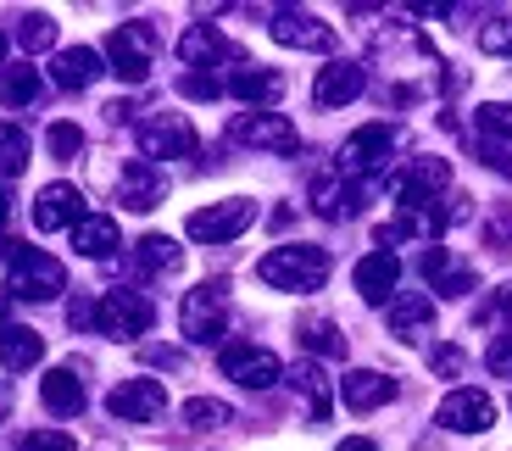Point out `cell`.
I'll return each mask as SVG.
<instances>
[{"mask_svg": "<svg viewBox=\"0 0 512 451\" xmlns=\"http://www.w3.org/2000/svg\"><path fill=\"white\" fill-rule=\"evenodd\" d=\"M396 379L379 374V368H351L346 379H340V396H346L351 413H373V407H390L396 401Z\"/></svg>", "mask_w": 512, "mask_h": 451, "instance_id": "19", "label": "cell"}, {"mask_svg": "<svg viewBox=\"0 0 512 451\" xmlns=\"http://www.w3.org/2000/svg\"><path fill=\"white\" fill-rule=\"evenodd\" d=\"M17 451H78V440L62 435V429H34V435H23Z\"/></svg>", "mask_w": 512, "mask_h": 451, "instance_id": "40", "label": "cell"}, {"mask_svg": "<svg viewBox=\"0 0 512 451\" xmlns=\"http://www.w3.org/2000/svg\"><path fill=\"white\" fill-rule=\"evenodd\" d=\"M0 95L12 106H34L39 101V73L34 67H6V73H0Z\"/></svg>", "mask_w": 512, "mask_h": 451, "instance_id": "34", "label": "cell"}, {"mask_svg": "<svg viewBox=\"0 0 512 451\" xmlns=\"http://www.w3.org/2000/svg\"><path fill=\"white\" fill-rule=\"evenodd\" d=\"M6 212H12V195L0 190V223H6Z\"/></svg>", "mask_w": 512, "mask_h": 451, "instance_id": "45", "label": "cell"}, {"mask_svg": "<svg viewBox=\"0 0 512 451\" xmlns=\"http://www.w3.org/2000/svg\"><path fill=\"white\" fill-rule=\"evenodd\" d=\"M295 329H301V346L307 351H318V357H346V335L329 318H301Z\"/></svg>", "mask_w": 512, "mask_h": 451, "instance_id": "31", "label": "cell"}, {"mask_svg": "<svg viewBox=\"0 0 512 451\" xmlns=\"http://www.w3.org/2000/svg\"><path fill=\"white\" fill-rule=\"evenodd\" d=\"M362 90H368L362 62H329L318 73V84H312V101H318V106H351Z\"/></svg>", "mask_w": 512, "mask_h": 451, "instance_id": "20", "label": "cell"}, {"mask_svg": "<svg viewBox=\"0 0 512 451\" xmlns=\"http://www.w3.org/2000/svg\"><path fill=\"white\" fill-rule=\"evenodd\" d=\"M351 284H357V296H362V301L384 307V301L396 296V284H401V257H396V251H373V257L357 262Z\"/></svg>", "mask_w": 512, "mask_h": 451, "instance_id": "18", "label": "cell"}, {"mask_svg": "<svg viewBox=\"0 0 512 451\" xmlns=\"http://www.w3.org/2000/svg\"><path fill=\"white\" fill-rule=\"evenodd\" d=\"M39 357H45V335H34V329H23V323H0V368L23 374V368H34Z\"/></svg>", "mask_w": 512, "mask_h": 451, "instance_id": "25", "label": "cell"}, {"mask_svg": "<svg viewBox=\"0 0 512 451\" xmlns=\"http://www.w3.org/2000/svg\"><path fill=\"white\" fill-rule=\"evenodd\" d=\"M28 168V134L17 123H0V179H17Z\"/></svg>", "mask_w": 512, "mask_h": 451, "instance_id": "32", "label": "cell"}, {"mask_svg": "<svg viewBox=\"0 0 512 451\" xmlns=\"http://www.w3.org/2000/svg\"><path fill=\"white\" fill-rule=\"evenodd\" d=\"M429 368H435L440 379H457L462 368H468V357H462V346H435L429 351Z\"/></svg>", "mask_w": 512, "mask_h": 451, "instance_id": "41", "label": "cell"}, {"mask_svg": "<svg viewBox=\"0 0 512 451\" xmlns=\"http://www.w3.org/2000/svg\"><path fill=\"white\" fill-rule=\"evenodd\" d=\"M184 251L179 240H167V234H145L140 245H134V268L140 273H179Z\"/></svg>", "mask_w": 512, "mask_h": 451, "instance_id": "30", "label": "cell"}, {"mask_svg": "<svg viewBox=\"0 0 512 451\" xmlns=\"http://www.w3.org/2000/svg\"><path fill=\"white\" fill-rule=\"evenodd\" d=\"M229 407H223V401H212V396H190V401H184V424H190V429H223V424H229Z\"/></svg>", "mask_w": 512, "mask_h": 451, "instance_id": "35", "label": "cell"}, {"mask_svg": "<svg viewBox=\"0 0 512 451\" xmlns=\"http://www.w3.org/2000/svg\"><path fill=\"white\" fill-rule=\"evenodd\" d=\"M101 73H106L101 51H90V45H67V51L56 56V67H51V78L62 84V90H90Z\"/></svg>", "mask_w": 512, "mask_h": 451, "instance_id": "24", "label": "cell"}, {"mask_svg": "<svg viewBox=\"0 0 512 451\" xmlns=\"http://www.w3.org/2000/svg\"><path fill=\"white\" fill-rule=\"evenodd\" d=\"M390 156H396V129L390 123H368V129H357L346 145H340V162H334V173H346V179H373V173L390 168Z\"/></svg>", "mask_w": 512, "mask_h": 451, "instance_id": "4", "label": "cell"}, {"mask_svg": "<svg viewBox=\"0 0 512 451\" xmlns=\"http://www.w3.org/2000/svg\"><path fill=\"white\" fill-rule=\"evenodd\" d=\"M39 401H45L56 418H78L84 413V379H78L73 368H51V374L39 379Z\"/></svg>", "mask_w": 512, "mask_h": 451, "instance_id": "23", "label": "cell"}, {"mask_svg": "<svg viewBox=\"0 0 512 451\" xmlns=\"http://www.w3.org/2000/svg\"><path fill=\"white\" fill-rule=\"evenodd\" d=\"M229 140L251 145V151H273V156L301 151V134H295V123L284 112H240L229 123Z\"/></svg>", "mask_w": 512, "mask_h": 451, "instance_id": "8", "label": "cell"}, {"mask_svg": "<svg viewBox=\"0 0 512 451\" xmlns=\"http://www.w3.org/2000/svg\"><path fill=\"white\" fill-rule=\"evenodd\" d=\"M256 279L284 290V296H307L329 279V251L323 245H273L268 257L256 262Z\"/></svg>", "mask_w": 512, "mask_h": 451, "instance_id": "1", "label": "cell"}, {"mask_svg": "<svg viewBox=\"0 0 512 451\" xmlns=\"http://www.w3.org/2000/svg\"><path fill=\"white\" fill-rule=\"evenodd\" d=\"M67 318H73V329H90V323H95V301H73Z\"/></svg>", "mask_w": 512, "mask_h": 451, "instance_id": "43", "label": "cell"}, {"mask_svg": "<svg viewBox=\"0 0 512 451\" xmlns=\"http://www.w3.org/2000/svg\"><path fill=\"white\" fill-rule=\"evenodd\" d=\"M312 207H318L323 218H357V212L368 207V190H362L357 179H346V173H318V179H312Z\"/></svg>", "mask_w": 512, "mask_h": 451, "instance_id": "16", "label": "cell"}, {"mask_svg": "<svg viewBox=\"0 0 512 451\" xmlns=\"http://www.w3.org/2000/svg\"><path fill=\"white\" fill-rule=\"evenodd\" d=\"M284 379H290L295 396L307 401V413L323 424V418H329V374H323L318 362L307 357V362H295V368H284Z\"/></svg>", "mask_w": 512, "mask_h": 451, "instance_id": "28", "label": "cell"}, {"mask_svg": "<svg viewBox=\"0 0 512 451\" xmlns=\"http://www.w3.org/2000/svg\"><path fill=\"white\" fill-rule=\"evenodd\" d=\"M234 56H240V51H234L218 28H206V23H195V28H184V34H179V62H190L195 73L212 67V62H234Z\"/></svg>", "mask_w": 512, "mask_h": 451, "instance_id": "22", "label": "cell"}, {"mask_svg": "<svg viewBox=\"0 0 512 451\" xmlns=\"http://www.w3.org/2000/svg\"><path fill=\"white\" fill-rule=\"evenodd\" d=\"M17 45H23V51H51V45H56V23L45 12H23V17H17Z\"/></svg>", "mask_w": 512, "mask_h": 451, "instance_id": "33", "label": "cell"}, {"mask_svg": "<svg viewBox=\"0 0 512 451\" xmlns=\"http://www.w3.org/2000/svg\"><path fill=\"white\" fill-rule=\"evenodd\" d=\"M6 290H12L17 301H56L67 290V268L51 251H34V245H28L23 257L12 262V273H6Z\"/></svg>", "mask_w": 512, "mask_h": 451, "instance_id": "5", "label": "cell"}, {"mask_svg": "<svg viewBox=\"0 0 512 451\" xmlns=\"http://www.w3.org/2000/svg\"><path fill=\"white\" fill-rule=\"evenodd\" d=\"M251 223H256V201L251 195H229V201H212V207L190 212L184 234H190L195 245H229V240H240Z\"/></svg>", "mask_w": 512, "mask_h": 451, "instance_id": "3", "label": "cell"}, {"mask_svg": "<svg viewBox=\"0 0 512 451\" xmlns=\"http://www.w3.org/2000/svg\"><path fill=\"white\" fill-rule=\"evenodd\" d=\"M268 28H273L279 45H290V51H334V28L323 23V17H312V12H295V6L273 12Z\"/></svg>", "mask_w": 512, "mask_h": 451, "instance_id": "14", "label": "cell"}, {"mask_svg": "<svg viewBox=\"0 0 512 451\" xmlns=\"http://www.w3.org/2000/svg\"><path fill=\"white\" fill-rule=\"evenodd\" d=\"M223 90H229L234 101H245V106L262 112V106H273L284 95V78L273 73V67H234V73L223 78Z\"/></svg>", "mask_w": 512, "mask_h": 451, "instance_id": "21", "label": "cell"}, {"mask_svg": "<svg viewBox=\"0 0 512 451\" xmlns=\"http://www.w3.org/2000/svg\"><path fill=\"white\" fill-rule=\"evenodd\" d=\"M0 62H6V34H0Z\"/></svg>", "mask_w": 512, "mask_h": 451, "instance_id": "46", "label": "cell"}, {"mask_svg": "<svg viewBox=\"0 0 512 451\" xmlns=\"http://www.w3.org/2000/svg\"><path fill=\"white\" fill-rule=\"evenodd\" d=\"M429 323H435V296L407 290V296L390 301V335H396V340H418Z\"/></svg>", "mask_w": 512, "mask_h": 451, "instance_id": "26", "label": "cell"}, {"mask_svg": "<svg viewBox=\"0 0 512 451\" xmlns=\"http://www.w3.org/2000/svg\"><path fill=\"white\" fill-rule=\"evenodd\" d=\"M151 56H156V28L151 23H123L106 34V62L123 84H140L151 73Z\"/></svg>", "mask_w": 512, "mask_h": 451, "instance_id": "7", "label": "cell"}, {"mask_svg": "<svg viewBox=\"0 0 512 451\" xmlns=\"http://www.w3.org/2000/svg\"><path fill=\"white\" fill-rule=\"evenodd\" d=\"M423 279L435 284L440 296H468V290L479 284V273L474 268H457L440 245H429V251H423Z\"/></svg>", "mask_w": 512, "mask_h": 451, "instance_id": "27", "label": "cell"}, {"mask_svg": "<svg viewBox=\"0 0 512 451\" xmlns=\"http://www.w3.org/2000/svg\"><path fill=\"white\" fill-rule=\"evenodd\" d=\"M451 184V162L446 156H418L407 173L396 179V201L401 207H435V195Z\"/></svg>", "mask_w": 512, "mask_h": 451, "instance_id": "13", "label": "cell"}, {"mask_svg": "<svg viewBox=\"0 0 512 451\" xmlns=\"http://www.w3.org/2000/svg\"><path fill=\"white\" fill-rule=\"evenodd\" d=\"M485 362H490V374L496 379H512V335H501L496 346L485 351Z\"/></svg>", "mask_w": 512, "mask_h": 451, "instance_id": "42", "label": "cell"}, {"mask_svg": "<svg viewBox=\"0 0 512 451\" xmlns=\"http://www.w3.org/2000/svg\"><path fill=\"white\" fill-rule=\"evenodd\" d=\"M73 251L78 257H95V262L112 257L117 251V223L106 218V212H84V223L73 229Z\"/></svg>", "mask_w": 512, "mask_h": 451, "instance_id": "29", "label": "cell"}, {"mask_svg": "<svg viewBox=\"0 0 512 451\" xmlns=\"http://www.w3.org/2000/svg\"><path fill=\"white\" fill-rule=\"evenodd\" d=\"M218 368L234 379V385H245V390H268V385H279L284 379V362L273 357L268 346H223V357H218Z\"/></svg>", "mask_w": 512, "mask_h": 451, "instance_id": "9", "label": "cell"}, {"mask_svg": "<svg viewBox=\"0 0 512 451\" xmlns=\"http://www.w3.org/2000/svg\"><path fill=\"white\" fill-rule=\"evenodd\" d=\"M45 145H51L56 162H73V156L84 151V129H78V123H51V129H45Z\"/></svg>", "mask_w": 512, "mask_h": 451, "instance_id": "37", "label": "cell"}, {"mask_svg": "<svg viewBox=\"0 0 512 451\" xmlns=\"http://www.w3.org/2000/svg\"><path fill=\"white\" fill-rule=\"evenodd\" d=\"M179 95H190V101H218V95H223V78H212V73H184V78H179Z\"/></svg>", "mask_w": 512, "mask_h": 451, "instance_id": "39", "label": "cell"}, {"mask_svg": "<svg viewBox=\"0 0 512 451\" xmlns=\"http://www.w3.org/2000/svg\"><path fill=\"white\" fill-rule=\"evenodd\" d=\"M440 429H451V435H485L490 424H496V401L485 396V390H474V385H462V390H451L446 401H440Z\"/></svg>", "mask_w": 512, "mask_h": 451, "instance_id": "11", "label": "cell"}, {"mask_svg": "<svg viewBox=\"0 0 512 451\" xmlns=\"http://www.w3.org/2000/svg\"><path fill=\"white\" fill-rule=\"evenodd\" d=\"M179 329H184L190 346H218L223 329H229V284L223 279L195 284L190 296H184V307H179Z\"/></svg>", "mask_w": 512, "mask_h": 451, "instance_id": "2", "label": "cell"}, {"mask_svg": "<svg viewBox=\"0 0 512 451\" xmlns=\"http://www.w3.org/2000/svg\"><path fill=\"white\" fill-rule=\"evenodd\" d=\"M479 134H490V140H512V101H485L474 112Z\"/></svg>", "mask_w": 512, "mask_h": 451, "instance_id": "36", "label": "cell"}, {"mask_svg": "<svg viewBox=\"0 0 512 451\" xmlns=\"http://www.w3.org/2000/svg\"><path fill=\"white\" fill-rule=\"evenodd\" d=\"M140 151L151 162H167V156H190L195 151V123L184 112H156L140 123Z\"/></svg>", "mask_w": 512, "mask_h": 451, "instance_id": "10", "label": "cell"}, {"mask_svg": "<svg viewBox=\"0 0 512 451\" xmlns=\"http://www.w3.org/2000/svg\"><path fill=\"white\" fill-rule=\"evenodd\" d=\"M334 451H379V446H373V440H362V435H351V440H340Z\"/></svg>", "mask_w": 512, "mask_h": 451, "instance_id": "44", "label": "cell"}, {"mask_svg": "<svg viewBox=\"0 0 512 451\" xmlns=\"http://www.w3.org/2000/svg\"><path fill=\"white\" fill-rule=\"evenodd\" d=\"M117 201H123L128 212H151L167 201V173L156 168V162H128L123 179H117Z\"/></svg>", "mask_w": 512, "mask_h": 451, "instance_id": "15", "label": "cell"}, {"mask_svg": "<svg viewBox=\"0 0 512 451\" xmlns=\"http://www.w3.org/2000/svg\"><path fill=\"white\" fill-rule=\"evenodd\" d=\"M106 413L123 418V424H151L167 413V390L162 379H123V385L106 396Z\"/></svg>", "mask_w": 512, "mask_h": 451, "instance_id": "12", "label": "cell"}, {"mask_svg": "<svg viewBox=\"0 0 512 451\" xmlns=\"http://www.w3.org/2000/svg\"><path fill=\"white\" fill-rule=\"evenodd\" d=\"M34 223L45 234L78 229V223H84V195H78L73 184H45V190L34 195Z\"/></svg>", "mask_w": 512, "mask_h": 451, "instance_id": "17", "label": "cell"}, {"mask_svg": "<svg viewBox=\"0 0 512 451\" xmlns=\"http://www.w3.org/2000/svg\"><path fill=\"white\" fill-rule=\"evenodd\" d=\"M479 51H490V56H512V12H507V17H490V23L479 28Z\"/></svg>", "mask_w": 512, "mask_h": 451, "instance_id": "38", "label": "cell"}, {"mask_svg": "<svg viewBox=\"0 0 512 451\" xmlns=\"http://www.w3.org/2000/svg\"><path fill=\"white\" fill-rule=\"evenodd\" d=\"M151 323H156V307L140 290H106V296L95 301V329H101L106 340H140Z\"/></svg>", "mask_w": 512, "mask_h": 451, "instance_id": "6", "label": "cell"}]
</instances>
